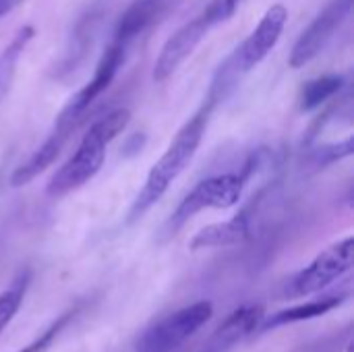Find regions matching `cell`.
Listing matches in <instances>:
<instances>
[{
  "label": "cell",
  "instance_id": "4",
  "mask_svg": "<svg viewBox=\"0 0 354 352\" xmlns=\"http://www.w3.org/2000/svg\"><path fill=\"white\" fill-rule=\"evenodd\" d=\"M249 172H251V166H247V170H243L241 174L226 172V174H216V176H209V178L197 183L185 195V199L172 212V216L168 218L166 234L172 237L191 218H195L197 214H201L205 210H228V207L236 205L243 197Z\"/></svg>",
  "mask_w": 354,
  "mask_h": 352
},
{
  "label": "cell",
  "instance_id": "15",
  "mask_svg": "<svg viewBox=\"0 0 354 352\" xmlns=\"http://www.w3.org/2000/svg\"><path fill=\"white\" fill-rule=\"evenodd\" d=\"M31 284V272L23 270L19 272L12 282L0 293V334L6 330V326L15 319V315L21 309V303L27 295V288Z\"/></svg>",
  "mask_w": 354,
  "mask_h": 352
},
{
  "label": "cell",
  "instance_id": "9",
  "mask_svg": "<svg viewBox=\"0 0 354 352\" xmlns=\"http://www.w3.org/2000/svg\"><path fill=\"white\" fill-rule=\"evenodd\" d=\"M261 319H263L261 305L249 303L239 307L218 326V330L209 336V340L199 352H230L241 340L257 332Z\"/></svg>",
  "mask_w": 354,
  "mask_h": 352
},
{
  "label": "cell",
  "instance_id": "11",
  "mask_svg": "<svg viewBox=\"0 0 354 352\" xmlns=\"http://www.w3.org/2000/svg\"><path fill=\"white\" fill-rule=\"evenodd\" d=\"M247 239H249V214L241 212L239 216H234L226 222H218V224H212V226H205L203 230H199L191 239L189 249L201 251V249L232 247Z\"/></svg>",
  "mask_w": 354,
  "mask_h": 352
},
{
  "label": "cell",
  "instance_id": "7",
  "mask_svg": "<svg viewBox=\"0 0 354 352\" xmlns=\"http://www.w3.org/2000/svg\"><path fill=\"white\" fill-rule=\"evenodd\" d=\"M222 21L224 19L220 17L218 8L209 2V6L205 10H201L197 17H193L180 29H176L174 35L166 39V44L160 50V56L156 58L153 73H151L153 81L164 83L166 79H170L176 73V68L197 50V46L203 41V37L209 33V29Z\"/></svg>",
  "mask_w": 354,
  "mask_h": 352
},
{
  "label": "cell",
  "instance_id": "5",
  "mask_svg": "<svg viewBox=\"0 0 354 352\" xmlns=\"http://www.w3.org/2000/svg\"><path fill=\"white\" fill-rule=\"evenodd\" d=\"M354 239L346 237L326 251H322L307 268L299 270L286 280L282 288V299H303L328 290L334 282L342 280L353 270Z\"/></svg>",
  "mask_w": 354,
  "mask_h": 352
},
{
  "label": "cell",
  "instance_id": "1",
  "mask_svg": "<svg viewBox=\"0 0 354 352\" xmlns=\"http://www.w3.org/2000/svg\"><path fill=\"white\" fill-rule=\"evenodd\" d=\"M214 108L216 106L205 100L201 104V108L178 129V133L174 135V139L170 141L166 151L149 168L145 183L139 189V193L129 210L127 224L141 220L166 195L170 185L185 172V168H189V164L193 162V158L203 141V135H205V129H207Z\"/></svg>",
  "mask_w": 354,
  "mask_h": 352
},
{
  "label": "cell",
  "instance_id": "6",
  "mask_svg": "<svg viewBox=\"0 0 354 352\" xmlns=\"http://www.w3.org/2000/svg\"><path fill=\"white\" fill-rule=\"evenodd\" d=\"M214 315L209 301H197L149 326L135 342V352H176Z\"/></svg>",
  "mask_w": 354,
  "mask_h": 352
},
{
  "label": "cell",
  "instance_id": "10",
  "mask_svg": "<svg viewBox=\"0 0 354 352\" xmlns=\"http://www.w3.org/2000/svg\"><path fill=\"white\" fill-rule=\"evenodd\" d=\"M346 299H348V293H332V295H324L322 299H313V301L282 309V311L274 313L268 319L263 317L255 334H263V332H270V330H278V328H284V326H292V324H301V322L322 317V315L338 309Z\"/></svg>",
  "mask_w": 354,
  "mask_h": 352
},
{
  "label": "cell",
  "instance_id": "19",
  "mask_svg": "<svg viewBox=\"0 0 354 352\" xmlns=\"http://www.w3.org/2000/svg\"><path fill=\"white\" fill-rule=\"evenodd\" d=\"M25 0H0V19L10 15L17 6H21Z\"/></svg>",
  "mask_w": 354,
  "mask_h": 352
},
{
  "label": "cell",
  "instance_id": "20",
  "mask_svg": "<svg viewBox=\"0 0 354 352\" xmlns=\"http://www.w3.org/2000/svg\"><path fill=\"white\" fill-rule=\"evenodd\" d=\"M346 352H353V344H348V346H346Z\"/></svg>",
  "mask_w": 354,
  "mask_h": 352
},
{
  "label": "cell",
  "instance_id": "8",
  "mask_svg": "<svg viewBox=\"0 0 354 352\" xmlns=\"http://www.w3.org/2000/svg\"><path fill=\"white\" fill-rule=\"evenodd\" d=\"M353 2L354 0H330L328 2V6L311 21V25L295 41L290 56H288L290 68H303L315 56L322 54V50L330 44V39L336 35L340 25L351 15Z\"/></svg>",
  "mask_w": 354,
  "mask_h": 352
},
{
  "label": "cell",
  "instance_id": "13",
  "mask_svg": "<svg viewBox=\"0 0 354 352\" xmlns=\"http://www.w3.org/2000/svg\"><path fill=\"white\" fill-rule=\"evenodd\" d=\"M33 35H35V29L31 25H25L12 35V39L0 52V104L10 91V85L17 75V64H19L25 48L29 46V41L33 39Z\"/></svg>",
  "mask_w": 354,
  "mask_h": 352
},
{
  "label": "cell",
  "instance_id": "16",
  "mask_svg": "<svg viewBox=\"0 0 354 352\" xmlns=\"http://www.w3.org/2000/svg\"><path fill=\"white\" fill-rule=\"evenodd\" d=\"M79 305H75V307H71V309H66L58 319H54L37 338H33L27 346H23L21 351L17 352H46L58 338H60V334L75 322V317L79 315Z\"/></svg>",
  "mask_w": 354,
  "mask_h": 352
},
{
  "label": "cell",
  "instance_id": "17",
  "mask_svg": "<svg viewBox=\"0 0 354 352\" xmlns=\"http://www.w3.org/2000/svg\"><path fill=\"white\" fill-rule=\"evenodd\" d=\"M354 151V139L353 137H346L344 141H338V143H330V145H322L317 151H313V164L315 168H324L328 164H334L342 158H348L353 156Z\"/></svg>",
  "mask_w": 354,
  "mask_h": 352
},
{
  "label": "cell",
  "instance_id": "3",
  "mask_svg": "<svg viewBox=\"0 0 354 352\" xmlns=\"http://www.w3.org/2000/svg\"><path fill=\"white\" fill-rule=\"evenodd\" d=\"M288 10L284 4H274L266 10L259 25L249 33V37L239 48H234V52L218 66L209 83V91L205 98L207 102H212L214 106L224 102L236 89L243 77H247L255 66H259L268 58V54L278 46L282 37Z\"/></svg>",
  "mask_w": 354,
  "mask_h": 352
},
{
  "label": "cell",
  "instance_id": "18",
  "mask_svg": "<svg viewBox=\"0 0 354 352\" xmlns=\"http://www.w3.org/2000/svg\"><path fill=\"white\" fill-rule=\"evenodd\" d=\"M241 2H243V0H212V4L218 8L220 17H222L224 21L230 19V17L236 12V8L241 6Z\"/></svg>",
  "mask_w": 354,
  "mask_h": 352
},
{
  "label": "cell",
  "instance_id": "2",
  "mask_svg": "<svg viewBox=\"0 0 354 352\" xmlns=\"http://www.w3.org/2000/svg\"><path fill=\"white\" fill-rule=\"evenodd\" d=\"M129 120L131 112L127 108L112 110L97 118L83 135L71 158L52 174L46 185V195L52 199H60L87 185L102 170V164L106 160V147L127 129Z\"/></svg>",
  "mask_w": 354,
  "mask_h": 352
},
{
  "label": "cell",
  "instance_id": "12",
  "mask_svg": "<svg viewBox=\"0 0 354 352\" xmlns=\"http://www.w3.org/2000/svg\"><path fill=\"white\" fill-rule=\"evenodd\" d=\"M66 141H68V137L66 135H62V133H58V131H52L48 137H46V141L10 174V187H15V189H19V187H25V185H29L37 174H41L46 168H50L52 166V162L60 156V151H62V147L66 145Z\"/></svg>",
  "mask_w": 354,
  "mask_h": 352
},
{
  "label": "cell",
  "instance_id": "14",
  "mask_svg": "<svg viewBox=\"0 0 354 352\" xmlns=\"http://www.w3.org/2000/svg\"><path fill=\"white\" fill-rule=\"evenodd\" d=\"M344 87V77L342 75H324L317 79H311L303 85L301 89V110L303 112H311L315 108H319L322 104H326L328 100H332L336 93H340Z\"/></svg>",
  "mask_w": 354,
  "mask_h": 352
}]
</instances>
